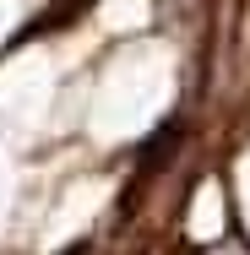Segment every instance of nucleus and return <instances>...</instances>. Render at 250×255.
I'll list each match as a JSON object with an SVG mask.
<instances>
[]
</instances>
